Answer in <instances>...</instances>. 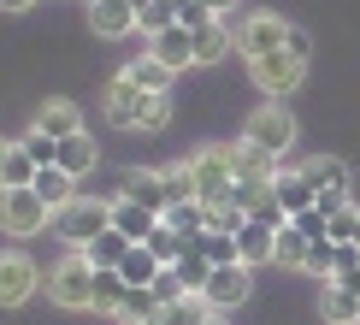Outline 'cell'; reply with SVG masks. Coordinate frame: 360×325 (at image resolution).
I'll use <instances>...</instances> for the list:
<instances>
[{"label":"cell","mask_w":360,"mask_h":325,"mask_svg":"<svg viewBox=\"0 0 360 325\" xmlns=\"http://www.w3.org/2000/svg\"><path fill=\"white\" fill-rule=\"evenodd\" d=\"M107 125L112 130H142V136H154V130L172 125V95H148V89L130 83V71H118L107 83Z\"/></svg>","instance_id":"1"},{"label":"cell","mask_w":360,"mask_h":325,"mask_svg":"<svg viewBox=\"0 0 360 325\" xmlns=\"http://www.w3.org/2000/svg\"><path fill=\"white\" fill-rule=\"evenodd\" d=\"M112 225V196H77L71 207H59L53 213V236L71 248H89L101 231Z\"/></svg>","instance_id":"2"},{"label":"cell","mask_w":360,"mask_h":325,"mask_svg":"<svg viewBox=\"0 0 360 325\" xmlns=\"http://www.w3.org/2000/svg\"><path fill=\"white\" fill-rule=\"evenodd\" d=\"M0 231H6L12 243L41 236V231H53V207L41 201L36 189H0Z\"/></svg>","instance_id":"3"},{"label":"cell","mask_w":360,"mask_h":325,"mask_svg":"<svg viewBox=\"0 0 360 325\" xmlns=\"http://www.w3.org/2000/svg\"><path fill=\"white\" fill-rule=\"evenodd\" d=\"M41 290H48L59 307H89V302H95V266H89V255H83V248H71L59 266H48Z\"/></svg>","instance_id":"4"},{"label":"cell","mask_w":360,"mask_h":325,"mask_svg":"<svg viewBox=\"0 0 360 325\" xmlns=\"http://www.w3.org/2000/svg\"><path fill=\"white\" fill-rule=\"evenodd\" d=\"M248 77L260 83V95L266 101H283V95H295L307 77V59H295L290 48H278V53H260V59H248Z\"/></svg>","instance_id":"5"},{"label":"cell","mask_w":360,"mask_h":325,"mask_svg":"<svg viewBox=\"0 0 360 325\" xmlns=\"http://www.w3.org/2000/svg\"><path fill=\"white\" fill-rule=\"evenodd\" d=\"M243 142H254V148H266V154H290L295 148V118H290V107L283 101H266V107H254L248 113V130H243Z\"/></svg>","instance_id":"6"},{"label":"cell","mask_w":360,"mask_h":325,"mask_svg":"<svg viewBox=\"0 0 360 325\" xmlns=\"http://www.w3.org/2000/svg\"><path fill=\"white\" fill-rule=\"evenodd\" d=\"M189 166H195V184H201V207H224L231 201V184H236L231 148H195Z\"/></svg>","instance_id":"7"},{"label":"cell","mask_w":360,"mask_h":325,"mask_svg":"<svg viewBox=\"0 0 360 325\" xmlns=\"http://www.w3.org/2000/svg\"><path fill=\"white\" fill-rule=\"evenodd\" d=\"M283 42H290V24H283L278 12H248V18L236 24V53H243V59H260V53H278Z\"/></svg>","instance_id":"8"},{"label":"cell","mask_w":360,"mask_h":325,"mask_svg":"<svg viewBox=\"0 0 360 325\" xmlns=\"http://www.w3.org/2000/svg\"><path fill=\"white\" fill-rule=\"evenodd\" d=\"M207 307H213V314H231V307H243L248 295H254V266H213V278H207Z\"/></svg>","instance_id":"9"},{"label":"cell","mask_w":360,"mask_h":325,"mask_svg":"<svg viewBox=\"0 0 360 325\" xmlns=\"http://www.w3.org/2000/svg\"><path fill=\"white\" fill-rule=\"evenodd\" d=\"M36 290H41L36 260H30L24 248H6V255H0V307H24Z\"/></svg>","instance_id":"10"},{"label":"cell","mask_w":360,"mask_h":325,"mask_svg":"<svg viewBox=\"0 0 360 325\" xmlns=\"http://www.w3.org/2000/svg\"><path fill=\"white\" fill-rule=\"evenodd\" d=\"M302 172H307V184L319 189V207H325V213H337V207L349 201V166H342L337 154H313Z\"/></svg>","instance_id":"11"},{"label":"cell","mask_w":360,"mask_h":325,"mask_svg":"<svg viewBox=\"0 0 360 325\" xmlns=\"http://www.w3.org/2000/svg\"><path fill=\"white\" fill-rule=\"evenodd\" d=\"M89 30H95L101 42L136 36V6H130V0H89Z\"/></svg>","instance_id":"12"},{"label":"cell","mask_w":360,"mask_h":325,"mask_svg":"<svg viewBox=\"0 0 360 325\" xmlns=\"http://www.w3.org/2000/svg\"><path fill=\"white\" fill-rule=\"evenodd\" d=\"M148 53L160 59V65H172L177 77L195 65V30H184V24H172V30H160V36H148Z\"/></svg>","instance_id":"13"},{"label":"cell","mask_w":360,"mask_h":325,"mask_svg":"<svg viewBox=\"0 0 360 325\" xmlns=\"http://www.w3.org/2000/svg\"><path fill=\"white\" fill-rule=\"evenodd\" d=\"M118 196L136 201V207H148V213H166V177L148 172V166H130L124 177H118Z\"/></svg>","instance_id":"14"},{"label":"cell","mask_w":360,"mask_h":325,"mask_svg":"<svg viewBox=\"0 0 360 325\" xmlns=\"http://www.w3.org/2000/svg\"><path fill=\"white\" fill-rule=\"evenodd\" d=\"M272 196H278V207H283V213H307V207L313 201H319V189H313L307 184V172L302 166H278V177H272Z\"/></svg>","instance_id":"15"},{"label":"cell","mask_w":360,"mask_h":325,"mask_svg":"<svg viewBox=\"0 0 360 325\" xmlns=\"http://www.w3.org/2000/svg\"><path fill=\"white\" fill-rule=\"evenodd\" d=\"M231 48H236L231 18H213V24L195 30V65H219V59H231Z\"/></svg>","instance_id":"16"},{"label":"cell","mask_w":360,"mask_h":325,"mask_svg":"<svg viewBox=\"0 0 360 325\" xmlns=\"http://www.w3.org/2000/svg\"><path fill=\"white\" fill-rule=\"evenodd\" d=\"M272 248H278V231L260 225V219H243V231H236V255H243V266H272Z\"/></svg>","instance_id":"17"},{"label":"cell","mask_w":360,"mask_h":325,"mask_svg":"<svg viewBox=\"0 0 360 325\" xmlns=\"http://www.w3.org/2000/svg\"><path fill=\"white\" fill-rule=\"evenodd\" d=\"M231 172L248 177V184H272L278 177V154H266V148H254V142H236L231 148Z\"/></svg>","instance_id":"18"},{"label":"cell","mask_w":360,"mask_h":325,"mask_svg":"<svg viewBox=\"0 0 360 325\" xmlns=\"http://www.w3.org/2000/svg\"><path fill=\"white\" fill-rule=\"evenodd\" d=\"M30 189H36V196L48 201L53 213H59V207H71V201L83 196V189H77V177H71L65 166H41V172H36V184H30Z\"/></svg>","instance_id":"19"},{"label":"cell","mask_w":360,"mask_h":325,"mask_svg":"<svg viewBox=\"0 0 360 325\" xmlns=\"http://www.w3.org/2000/svg\"><path fill=\"white\" fill-rule=\"evenodd\" d=\"M36 130H48V136H77L83 130V113H77V101H41V113H36Z\"/></svg>","instance_id":"20"},{"label":"cell","mask_w":360,"mask_h":325,"mask_svg":"<svg viewBox=\"0 0 360 325\" xmlns=\"http://www.w3.org/2000/svg\"><path fill=\"white\" fill-rule=\"evenodd\" d=\"M124 71H130V83H136V89H148V95H172V83H177V71L160 65L154 53H136Z\"/></svg>","instance_id":"21"},{"label":"cell","mask_w":360,"mask_h":325,"mask_svg":"<svg viewBox=\"0 0 360 325\" xmlns=\"http://www.w3.org/2000/svg\"><path fill=\"white\" fill-rule=\"evenodd\" d=\"M118 278H124L130 290H148V284L160 278V255H154L148 243H130V255L118 260Z\"/></svg>","instance_id":"22"},{"label":"cell","mask_w":360,"mask_h":325,"mask_svg":"<svg viewBox=\"0 0 360 325\" xmlns=\"http://www.w3.org/2000/svg\"><path fill=\"white\" fill-rule=\"evenodd\" d=\"M124 295H130V284L118 278V266H101V272H95V302H89V314H107V319H118Z\"/></svg>","instance_id":"23"},{"label":"cell","mask_w":360,"mask_h":325,"mask_svg":"<svg viewBox=\"0 0 360 325\" xmlns=\"http://www.w3.org/2000/svg\"><path fill=\"white\" fill-rule=\"evenodd\" d=\"M112 225L130 236V243H148V231L160 225V213H148V207H136V201H124V196H112Z\"/></svg>","instance_id":"24"},{"label":"cell","mask_w":360,"mask_h":325,"mask_svg":"<svg viewBox=\"0 0 360 325\" xmlns=\"http://www.w3.org/2000/svg\"><path fill=\"white\" fill-rule=\"evenodd\" d=\"M95 160H101V148H95V136H89V130H77V136L59 142V166H65L71 177H89V172H95Z\"/></svg>","instance_id":"25"},{"label":"cell","mask_w":360,"mask_h":325,"mask_svg":"<svg viewBox=\"0 0 360 325\" xmlns=\"http://www.w3.org/2000/svg\"><path fill=\"white\" fill-rule=\"evenodd\" d=\"M189 248H195V255H207V266H236V260H243L231 231H201V236H189Z\"/></svg>","instance_id":"26"},{"label":"cell","mask_w":360,"mask_h":325,"mask_svg":"<svg viewBox=\"0 0 360 325\" xmlns=\"http://www.w3.org/2000/svg\"><path fill=\"white\" fill-rule=\"evenodd\" d=\"M83 255H89V266H95V272H101V266H118V260H124V255H130V236H124V231H118V225H107V231H101V236H95V243H89V248H83Z\"/></svg>","instance_id":"27"},{"label":"cell","mask_w":360,"mask_h":325,"mask_svg":"<svg viewBox=\"0 0 360 325\" xmlns=\"http://www.w3.org/2000/svg\"><path fill=\"white\" fill-rule=\"evenodd\" d=\"M325 325H360V290L325 284Z\"/></svg>","instance_id":"28"},{"label":"cell","mask_w":360,"mask_h":325,"mask_svg":"<svg viewBox=\"0 0 360 325\" xmlns=\"http://www.w3.org/2000/svg\"><path fill=\"white\" fill-rule=\"evenodd\" d=\"M160 177H166V207H177V201H201V184H195V166H189V160L166 166Z\"/></svg>","instance_id":"29"},{"label":"cell","mask_w":360,"mask_h":325,"mask_svg":"<svg viewBox=\"0 0 360 325\" xmlns=\"http://www.w3.org/2000/svg\"><path fill=\"white\" fill-rule=\"evenodd\" d=\"M160 314H166V325H207L213 307H207V295H177V302H166Z\"/></svg>","instance_id":"30"},{"label":"cell","mask_w":360,"mask_h":325,"mask_svg":"<svg viewBox=\"0 0 360 325\" xmlns=\"http://www.w3.org/2000/svg\"><path fill=\"white\" fill-rule=\"evenodd\" d=\"M160 219H166L177 236H201V231H207V207H201V201H177V207H166Z\"/></svg>","instance_id":"31"},{"label":"cell","mask_w":360,"mask_h":325,"mask_svg":"<svg viewBox=\"0 0 360 325\" xmlns=\"http://www.w3.org/2000/svg\"><path fill=\"white\" fill-rule=\"evenodd\" d=\"M337 266H342V243H307L302 272H313V278H325V284H331V278H337Z\"/></svg>","instance_id":"32"},{"label":"cell","mask_w":360,"mask_h":325,"mask_svg":"<svg viewBox=\"0 0 360 325\" xmlns=\"http://www.w3.org/2000/svg\"><path fill=\"white\" fill-rule=\"evenodd\" d=\"M148 248L160 255V266H177V260H184V248H189V236H177V231L166 225V219H160V225L148 231Z\"/></svg>","instance_id":"33"},{"label":"cell","mask_w":360,"mask_h":325,"mask_svg":"<svg viewBox=\"0 0 360 325\" xmlns=\"http://www.w3.org/2000/svg\"><path fill=\"white\" fill-rule=\"evenodd\" d=\"M36 172H41V166L24 154L18 142H12V160H6V172H0V189H30V184H36Z\"/></svg>","instance_id":"34"},{"label":"cell","mask_w":360,"mask_h":325,"mask_svg":"<svg viewBox=\"0 0 360 325\" xmlns=\"http://www.w3.org/2000/svg\"><path fill=\"white\" fill-rule=\"evenodd\" d=\"M18 148L36 160V166H59V136H48V130H36V125L18 136Z\"/></svg>","instance_id":"35"},{"label":"cell","mask_w":360,"mask_h":325,"mask_svg":"<svg viewBox=\"0 0 360 325\" xmlns=\"http://www.w3.org/2000/svg\"><path fill=\"white\" fill-rule=\"evenodd\" d=\"M302 260H307V236L295 225H283L278 231V248H272V266H295V272H302Z\"/></svg>","instance_id":"36"},{"label":"cell","mask_w":360,"mask_h":325,"mask_svg":"<svg viewBox=\"0 0 360 325\" xmlns=\"http://www.w3.org/2000/svg\"><path fill=\"white\" fill-rule=\"evenodd\" d=\"M177 278H184L189 295L207 290V278H213V266H207V255H195V248H184V260H177Z\"/></svg>","instance_id":"37"},{"label":"cell","mask_w":360,"mask_h":325,"mask_svg":"<svg viewBox=\"0 0 360 325\" xmlns=\"http://www.w3.org/2000/svg\"><path fill=\"white\" fill-rule=\"evenodd\" d=\"M148 314H160V295L154 290H130L124 307H118V325H142Z\"/></svg>","instance_id":"38"},{"label":"cell","mask_w":360,"mask_h":325,"mask_svg":"<svg viewBox=\"0 0 360 325\" xmlns=\"http://www.w3.org/2000/svg\"><path fill=\"white\" fill-rule=\"evenodd\" d=\"M172 24H177V6H166V0H154V6L136 12V30H142V36H160V30H172Z\"/></svg>","instance_id":"39"},{"label":"cell","mask_w":360,"mask_h":325,"mask_svg":"<svg viewBox=\"0 0 360 325\" xmlns=\"http://www.w3.org/2000/svg\"><path fill=\"white\" fill-rule=\"evenodd\" d=\"M354 219H360V207L342 201L337 213H331V225H325V243H354Z\"/></svg>","instance_id":"40"},{"label":"cell","mask_w":360,"mask_h":325,"mask_svg":"<svg viewBox=\"0 0 360 325\" xmlns=\"http://www.w3.org/2000/svg\"><path fill=\"white\" fill-rule=\"evenodd\" d=\"M290 225H295V231H302V236H307V243H325V225H331V213H325V207H319V201H313V207H307V213H295V219H290Z\"/></svg>","instance_id":"41"},{"label":"cell","mask_w":360,"mask_h":325,"mask_svg":"<svg viewBox=\"0 0 360 325\" xmlns=\"http://www.w3.org/2000/svg\"><path fill=\"white\" fill-rule=\"evenodd\" d=\"M266 196H272V184H248V177H236V184H231V207H243V213H254Z\"/></svg>","instance_id":"42"},{"label":"cell","mask_w":360,"mask_h":325,"mask_svg":"<svg viewBox=\"0 0 360 325\" xmlns=\"http://www.w3.org/2000/svg\"><path fill=\"white\" fill-rule=\"evenodd\" d=\"M148 290L160 295V307H166V302H177V295H189V290H184V278H177V266H160V278H154Z\"/></svg>","instance_id":"43"},{"label":"cell","mask_w":360,"mask_h":325,"mask_svg":"<svg viewBox=\"0 0 360 325\" xmlns=\"http://www.w3.org/2000/svg\"><path fill=\"white\" fill-rule=\"evenodd\" d=\"M248 219H260V225H272V231H283V225H290V213H283V207H278V196H266V201L254 207Z\"/></svg>","instance_id":"44"},{"label":"cell","mask_w":360,"mask_h":325,"mask_svg":"<svg viewBox=\"0 0 360 325\" xmlns=\"http://www.w3.org/2000/svg\"><path fill=\"white\" fill-rule=\"evenodd\" d=\"M177 24H184V30H201V24H213V12H207L201 0H184V6H177Z\"/></svg>","instance_id":"45"},{"label":"cell","mask_w":360,"mask_h":325,"mask_svg":"<svg viewBox=\"0 0 360 325\" xmlns=\"http://www.w3.org/2000/svg\"><path fill=\"white\" fill-rule=\"evenodd\" d=\"M283 48H290L295 59H307V53H313V36H307L302 24H290V42H283Z\"/></svg>","instance_id":"46"},{"label":"cell","mask_w":360,"mask_h":325,"mask_svg":"<svg viewBox=\"0 0 360 325\" xmlns=\"http://www.w3.org/2000/svg\"><path fill=\"white\" fill-rule=\"evenodd\" d=\"M201 6H207V12H213V18H231V12H236V6H243V0H201Z\"/></svg>","instance_id":"47"},{"label":"cell","mask_w":360,"mask_h":325,"mask_svg":"<svg viewBox=\"0 0 360 325\" xmlns=\"http://www.w3.org/2000/svg\"><path fill=\"white\" fill-rule=\"evenodd\" d=\"M24 6H36V0H0V12H24Z\"/></svg>","instance_id":"48"},{"label":"cell","mask_w":360,"mask_h":325,"mask_svg":"<svg viewBox=\"0 0 360 325\" xmlns=\"http://www.w3.org/2000/svg\"><path fill=\"white\" fill-rule=\"evenodd\" d=\"M6 160H12V142H6V136H0V172H6Z\"/></svg>","instance_id":"49"},{"label":"cell","mask_w":360,"mask_h":325,"mask_svg":"<svg viewBox=\"0 0 360 325\" xmlns=\"http://www.w3.org/2000/svg\"><path fill=\"white\" fill-rule=\"evenodd\" d=\"M142 325H166V314H148V319H142Z\"/></svg>","instance_id":"50"},{"label":"cell","mask_w":360,"mask_h":325,"mask_svg":"<svg viewBox=\"0 0 360 325\" xmlns=\"http://www.w3.org/2000/svg\"><path fill=\"white\" fill-rule=\"evenodd\" d=\"M354 248H360V219H354Z\"/></svg>","instance_id":"51"}]
</instances>
